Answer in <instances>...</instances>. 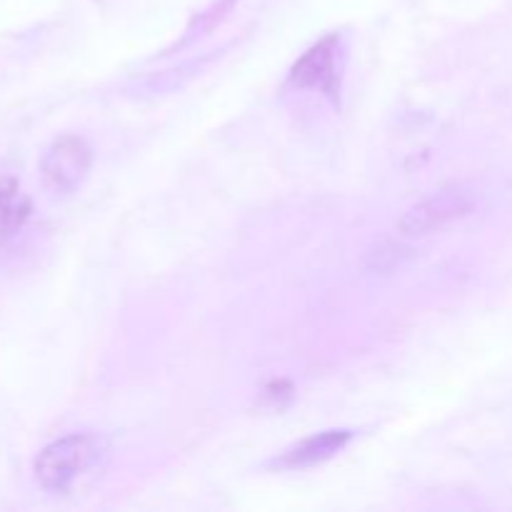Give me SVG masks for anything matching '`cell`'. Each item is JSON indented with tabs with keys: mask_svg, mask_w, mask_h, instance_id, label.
I'll return each instance as SVG.
<instances>
[{
	"mask_svg": "<svg viewBox=\"0 0 512 512\" xmlns=\"http://www.w3.org/2000/svg\"><path fill=\"white\" fill-rule=\"evenodd\" d=\"M473 210L475 195L463 185H448V188L435 190L428 198L415 203L400 220V230L410 238H425V235H433L468 218Z\"/></svg>",
	"mask_w": 512,
	"mask_h": 512,
	"instance_id": "7a4b0ae2",
	"label": "cell"
},
{
	"mask_svg": "<svg viewBox=\"0 0 512 512\" xmlns=\"http://www.w3.org/2000/svg\"><path fill=\"white\" fill-rule=\"evenodd\" d=\"M108 453V443L100 435H65L40 450L33 463L35 480L45 493H73L85 478H95L103 470Z\"/></svg>",
	"mask_w": 512,
	"mask_h": 512,
	"instance_id": "6da1fadb",
	"label": "cell"
},
{
	"mask_svg": "<svg viewBox=\"0 0 512 512\" xmlns=\"http://www.w3.org/2000/svg\"><path fill=\"white\" fill-rule=\"evenodd\" d=\"M350 440H353L350 430H325V433L310 435V438L300 440L298 445L285 450L280 458L273 460V465L280 470L315 468V465H323L325 460L335 458L340 450H345Z\"/></svg>",
	"mask_w": 512,
	"mask_h": 512,
	"instance_id": "5b68a950",
	"label": "cell"
},
{
	"mask_svg": "<svg viewBox=\"0 0 512 512\" xmlns=\"http://www.w3.org/2000/svg\"><path fill=\"white\" fill-rule=\"evenodd\" d=\"M33 215V203L18 180L3 178L0 180V250L13 243L28 225Z\"/></svg>",
	"mask_w": 512,
	"mask_h": 512,
	"instance_id": "8992f818",
	"label": "cell"
},
{
	"mask_svg": "<svg viewBox=\"0 0 512 512\" xmlns=\"http://www.w3.org/2000/svg\"><path fill=\"white\" fill-rule=\"evenodd\" d=\"M90 168H93V148L83 135L75 133L55 138L40 160L43 183L60 195L75 193L85 183Z\"/></svg>",
	"mask_w": 512,
	"mask_h": 512,
	"instance_id": "3957f363",
	"label": "cell"
},
{
	"mask_svg": "<svg viewBox=\"0 0 512 512\" xmlns=\"http://www.w3.org/2000/svg\"><path fill=\"white\" fill-rule=\"evenodd\" d=\"M288 83L298 90H318L335 98L340 90V40H320L290 70Z\"/></svg>",
	"mask_w": 512,
	"mask_h": 512,
	"instance_id": "277c9868",
	"label": "cell"
}]
</instances>
